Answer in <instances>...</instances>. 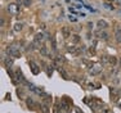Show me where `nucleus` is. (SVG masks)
Returning <instances> with one entry per match:
<instances>
[{
	"mask_svg": "<svg viewBox=\"0 0 121 113\" xmlns=\"http://www.w3.org/2000/svg\"><path fill=\"white\" fill-rule=\"evenodd\" d=\"M102 63H95V64H93L90 68H89V73L91 75V76H95V75H98L100 71H102Z\"/></svg>",
	"mask_w": 121,
	"mask_h": 113,
	"instance_id": "nucleus-1",
	"label": "nucleus"
},
{
	"mask_svg": "<svg viewBox=\"0 0 121 113\" xmlns=\"http://www.w3.org/2000/svg\"><path fill=\"white\" fill-rule=\"evenodd\" d=\"M18 12H19V5L18 4H9L8 5V13L9 14H12V16H17L18 14Z\"/></svg>",
	"mask_w": 121,
	"mask_h": 113,
	"instance_id": "nucleus-2",
	"label": "nucleus"
},
{
	"mask_svg": "<svg viewBox=\"0 0 121 113\" xmlns=\"http://www.w3.org/2000/svg\"><path fill=\"white\" fill-rule=\"evenodd\" d=\"M8 54H9L10 57H13V58H19L21 57V53L18 51V49H17L16 46H10V48H8Z\"/></svg>",
	"mask_w": 121,
	"mask_h": 113,
	"instance_id": "nucleus-3",
	"label": "nucleus"
},
{
	"mask_svg": "<svg viewBox=\"0 0 121 113\" xmlns=\"http://www.w3.org/2000/svg\"><path fill=\"white\" fill-rule=\"evenodd\" d=\"M97 26H98V28H99V30H104V28H107L108 23L106 22V21H103V19H99V21L97 22Z\"/></svg>",
	"mask_w": 121,
	"mask_h": 113,
	"instance_id": "nucleus-4",
	"label": "nucleus"
},
{
	"mask_svg": "<svg viewBox=\"0 0 121 113\" xmlns=\"http://www.w3.org/2000/svg\"><path fill=\"white\" fill-rule=\"evenodd\" d=\"M16 76H17V80H18L19 82H26V81H25V77H23V75H22V71H21L19 68L16 71Z\"/></svg>",
	"mask_w": 121,
	"mask_h": 113,
	"instance_id": "nucleus-5",
	"label": "nucleus"
},
{
	"mask_svg": "<svg viewBox=\"0 0 121 113\" xmlns=\"http://www.w3.org/2000/svg\"><path fill=\"white\" fill-rule=\"evenodd\" d=\"M30 66H31V71H32V73H34V75H39L40 69L37 68V66L35 64V63H34V62H30Z\"/></svg>",
	"mask_w": 121,
	"mask_h": 113,
	"instance_id": "nucleus-6",
	"label": "nucleus"
},
{
	"mask_svg": "<svg viewBox=\"0 0 121 113\" xmlns=\"http://www.w3.org/2000/svg\"><path fill=\"white\" fill-rule=\"evenodd\" d=\"M62 35L65 39H67V37H70V28L68 27H63L62 28Z\"/></svg>",
	"mask_w": 121,
	"mask_h": 113,
	"instance_id": "nucleus-7",
	"label": "nucleus"
},
{
	"mask_svg": "<svg viewBox=\"0 0 121 113\" xmlns=\"http://www.w3.org/2000/svg\"><path fill=\"white\" fill-rule=\"evenodd\" d=\"M97 36L99 37V39H102V40H107V39H108V35L106 33V32H103V31H99V32H97Z\"/></svg>",
	"mask_w": 121,
	"mask_h": 113,
	"instance_id": "nucleus-8",
	"label": "nucleus"
},
{
	"mask_svg": "<svg viewBox=\"0 0 121 113\" xmlns=\"http://www.w3.org/2000/svg\"><path fill=\"white\" fill-rule=\"evenodd\" d=\"M115 36H116V41L117 42H121V30H120V28H117V30H116Z\"/></svg>",
	"mask_w": 121,
	"mask_h": 113,
	"instance_id": "nucleus-9",
	"label": "nucleus"
},
{
	"mask_svg": "<svg viewBox=\"0 0 121 113\" xmlns=\"http://www.w3.org/2000/svg\"><path fill=\"white\" fill-rule=\"evenodd\" d=\"M27 105H28V108H31V109H34V107H35V103H34V100L31 99V98L27 99Z\"/></svg>",
	"mask_w": 121,
	"mask_h": 113,
	"instance_id": "nucleus-10",
	"label": "nucleus"
},
{
	"mask_svg": "<svg viewBox=\"0 0 121 113\" xmlns=\"http://www.w3.org/2000/svg\"><path fill=\"white\" fill-rule=\"evenodd\" d=\"M116 62H117V60H116V57H109V64H111L112 66V67H115V66H116Z\"/></svg>",
	"mask_w": 121,
	"mask_h": 113,
	"instance_id": "nucleus-11",
	"label": "nucleus"
},
{
	"mask_svg": "<svg viewBox=\"0 0 121 113\" xmlns=\"http://www.w3.org/2000/svg\"><path fill=\"white\" fill-rule=\"evenodd\" d=\"M43 39H44V37H43V35L41 33H37L36 36H35V42H41Z\"/></svg>",
	"mask_w": 121,
	"mask_h": 113,
	"instance_id": "nucleus-12",
	"label": "nucleus"
},
{
	"mask_svg": "<svg viewBox=\"0 0 121 113\" xmlns=\"http://www.w3.org/2000/svg\"><path fill=\"white\" fill-rule=\"evenodd\" d=\"M5 66H7L8 68H10L13 66V60L10 59V58H9V59H7V60H5Z\"/></svg>",
	"mask_w": 121,
	"mask_h": 113,
	"instance_id": "nucleus-13",
	"label": "nucleus"
},
{
	"mask_svg": "<svg viewBox=\"0 0 121 113\" xmlns=\"http://www.w3.org/2000/svg\"><path fill=\"white\" fill-rule=\"evenodd\" d=\"M22 30V23H16L14 25V31H21Z\"/></svg>",
	"mask_w": 121,
	"mask_h": 113,
	"instance_id": "nucleus-14",
	"label": "nucleus"
},
{
	"mask_svg": "<svg viewBox=\"0 0 121 113\" xmlns=\"http://www.w3.org/2000/svg\"><path fill=\"white\" fill-rule=\"evenodd\" d=\"M102 62H103V63L109 62V57H108V55H103V57H102Z\"/></svg>",
	"mask_w": 121,
	"mask_h": 113,
	"instance_id": "nucleus-15",
	"label": "nucleus"
},
{
	"mask_svg": "<svg viewBox=\"0 0 121 113\" xmlns=\"http://www.w3.org/2000/svg\"><path fill=\"white\" fill-rule=\"evenodd\" d=\"M43 112H44V113H48L49 112V109H48V105H47V104H43Z\"/></svg>",
	"mask_w": 121,
	"mask_h": 113,
	"instance_id": "nucleus-16",
	"label": "nucleus"
},
{
	"mask_svg": "<svg viewBox=\"0 0 121 113\" xmlns=\"http://www.w3.org/2000/svg\"><path fill=\"white\" fill-rule=\"evenodd\" d=\"M79 40H80V36H77V35H73L72 41H73V42H79Z\"/></svg>",
	"mask_w": 121,
	"mask_h": 113,
	"instance_id": "nucleus-17",
	"label": "nucleus"
},
{
	"mask_svg": "<svg viewBox=\"0 0 121 113\" xmlns=\"http://www.w3.org/2000/svg\"><path fill=\"white\" fill-rule=\"evenodd\" d=\"M40 51H41V54H43V55H47V54H48L47 48H45V46H43V48H41V50H40Z\"/></svg>",
	"mask_w": 121,
	"mask_h": 113,
	"instance_id": "nucleus-18",
	"label": "nucleus"
},
{
	"mask_svg": "<svg viewBox=\"0 0 121 113\" xmlns=\"http://www.w3.org/2000/svg\"><path fill=\"white\" fill-rule=\"evenodd\" d=\"M23 4L26 5V7H28V5L31 4V0H23Z\"/></svg>",
	"mask_w": 121,
	"mask_h": 113,
	"instance_id": "nucleus-19",
	"label": "nucleus"
},
{
	"mask_svg": "<svg viewBox=\"0 0 121 113\" xmlns=\"http://www.w3.org/2000/svg\"><path fill=\"white\" fill-rule=\"evenodd\" d=\"M68 18H70V19H71V21H72V22H75V21H76V18H73L72 16H68Z\"/></svg>",
	"mask_w": 121,
	"mask_h": 113,
	"instance_id": "nucleus-20",
	"label": "nucleus"
},
{
	"mask_svg": "<svg viewBox=\"0 0 121 113\" xmlns=\"http://www.w3.org/2000/svg\"><path fill=\"white\" fill-rule=\"evenodd\" d=\"M119 105H120V108H121V103H119Z\"/></svg>",
	"mask_w": 121,
	"mask_h": 113,
	"instance_id": "nucleus-21",
	"label": "nucleus"
}]
</instances>
